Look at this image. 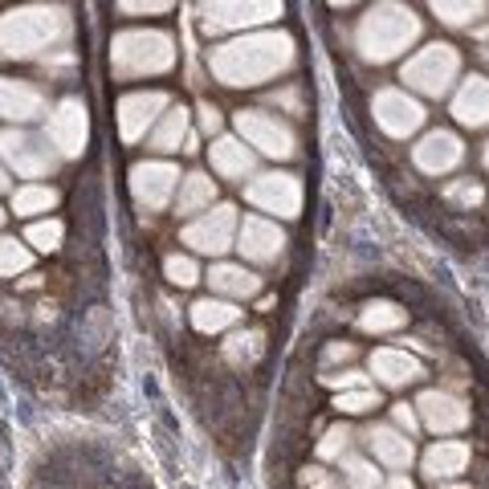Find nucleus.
I'll use <instances>...</instances> for the list:
<instances>
[{"instance_id":"nucleus-14","label":"nucleus","mask_w":489,"mask_h":489,"mask_svg":"<svg viewBox=\"0 0 489 489\" xmlns=\"http://www.w3.org/2000/svg\"><path fill=\"white\" fill-rule=\"evenodd\" d=\"M412 408H416L420 424H424L428 433H436V436L461 433V428L469 424L465 400H461V395H453V392H441V387H433V392H420Z\"/></svg>"},{"instance_id":"nucleus-12","label":"nucleus","mask_w":489,"mask_h":489,"mask_svg":"<svg viewBox=\"0 0 489 489\" xmlns=\"http://www.w3.org/2000/svg\"><path fill=\"white\" fill-rule=\"evenodd\" d=\"M371 115H375L379 131L392 135V139H408V135H416L420 126H424V106H420L408 90H395V86L375 90Z\"/></svg>"},{"instance_id":"nucleus-16","label":"nucleus","mask_w":489,"mask_h":489,"mask_svg":"<svg viewBox=\"0 0 489 489\" xmlns=\"http://www.w3.org/2000/svg\"><path fill=\"white\" fill-rule=\"evenodd\" d=\"M412 159H416V167L424 175H449L453 167L465 164V143H461V135L453 131H428L424 139L412 147Z\"/></svg>"},{"instance_id":"nucleus-22","label":"nucleus","mask_w":489,"mask_h":489,"mask_svg":"<svg viewBox=\"0 0 489 489\" xmlns=\"http://www.w3.org/2000/svg\"><path fill=\"white\" fill-rule=\"evenodd\" d=\"M367 449H371V457H375L379 465H387V469H408L412 457H416V449H412V436L400 433L395 424L367 428Z\"/></svg>"},{"instance_id":"nucleus-31","label":"nucleus","mask_w":489,"mask_h":489,"mask_svg":"<svg viewBox=\"0 0 489 489\" xmlns=\"http://www.w3.org/2000/svg\"><path fill=\"white\" fill-rule=\"evenodd\" d=\"M261 347H265V334L261 331H237L229 343H225V355H229V364L244 367L261 355Z\"/></svg>"},{"instance_id":"nucleus-34","label":"nucleus","mask_w":489,"mask_h":489,"mask_svg":"<svg viewBox=\"0 0 489 489\" xmlns=\"http://www.w3.org/2000/svg\"><path fill=\"white\" fill-rule=\"evenodd\" d=\"M62 237H65L62 221H37L25 229V244H29V249H41V253H54L57 244H62Z\"/></svg>"},{"instance_id":"nucleus-36","label":"nucleus","mask_w":489,"mask_h":489,"mask_svg":"<svg viewBox=\"0 0 489 489\" xmlns=\"http://www.w3.org/2000/svg\"><path fill=\"white\" fill-rule=\"evenodd\" d=\"M433 13L441 16L444 25H457V29H461V25H474L477 16H485L489 8L485 5H453V0H436Z\"/></svg>"},{"instance_id":"nucleus-27","label":"nucleus","mask_w":489,"mask_h":489,"mask_svg":"<svg viewBox=\"0 0 489 489\" xmlns=\"http://www.w3.org/2000/svg\"><path fill=\"white\" fill-rule=\"evenodd\" d=\"M192 135V126H188V111L184 106H167V115L155 123V131H151V147L155 151H184V139Z\"/></svg>"},{"instance_id":"nucleus-48","label":"nucleus","mask_w":489,"mask_h":489,"mask_svg":"<svg viewBox=\"0 0 489 489\" xmlns=\"http://www.w3.org/2000/svg\"><path fill=\"white\" fill-rule=\"evenodd\" d=\"M482 159H485V167H489V143H485V151H482Z\"/></svg>"},{"instance_id":"nucleus-43","label":"nucleus","mask_w":489,"mask_h":489,"mask_svg":"<svg viewBox=\"0 0 489 489\" xmlns=\"http://www.w3.org/2000/svg\"><path fill=\"white\" fill-rule=\"evenodd\" d=\"M200 131H205V135H216V131H221V111H216V106L213 103H200Z\"/></svg>"},{"instance_id":"nucleus-11","label":"nucleus","mask_w":489,"mask_h":489,"mask_svg":"<svg viewBox=\"0 0 489 489\" xmlns=\"http://www.w3.org/2000/svg\"><path fill=\"white\" fill-rule=\"evenodd\" d=\"M244 200L261 213H274V216H298L302 213V180L290 172H265V175H253L244 184Z\"/></svg>"},{"instance_id":"nucleus-28","label":"nucleus","mask_w":489,"mask_h":489,"mask_svg":"<svg viewBox=\"0 0 489 489\" xmlns=\"http://www.w3.org/2000/svg\"><path fill=\"white\" fill-rule=\"evenodd\" d=\"M408 323V310H400L395 302H367L359 310V331L367 334H387V331H400Z\"/></svg>"},{"instance_id":"nucleus-2","label":"nucleus","mask_w":489,"mask_h":489,"mask_svg":"<svg viewBox=\"0 0 489 489\" xmlns=\"http://www.w3.org/2000/svg\"><path fill=\"white\" fill-rule=\"evenodd\" d=\"M70 33V13L62 5H25L0 16V57H37Z\"/></svg>"},{"instance_id":"nucleus-47","label":"nucleus","mask_w":489,"mask_h":489,"mask_svg":"<svg viewBox=\"0 0 489 489\" xmlns=\"http://www.w3.org/2000/svg\"><path fill=\"white\" fill-rule=\"evenodd\" d=\"M0 192H8V167L0 164Z\"/></svg>"},{"instance_id":"nucleus-35","label":"nucleus","mask_w":489,"mask_h":489,"mask_svg":"<svg viewBox=\"0 0 489 489\" xmlns=\"http://www.w3.org/2000/svg\"><path fill=\"white\" fill-rule=\"evenodd\" d=\"M351 441H355V433H351L347 424L326 428L323 441H318V457H323V461H343L351 453Z\"/></svg>"},{"instance_id":"nucleus-30","label":"nucleus","mask_w":489,"mask_h":489,"mask_svg":"<svg viewBox=\"0 0 489 489\" xmlns=\"http://www.w3.org/2000/svg\"><path fill=\"white\" fill-rule=\"evenodd\" d=\"M33 265V249L16 237H0V277H16Z\"/></svg>"},{"instance_id":"nucleus-20","label":"nucleus","mask_w":489,"mask_h":489,"mask_svg":"<svg viewBox=\"0 0 489 489\" xmlns=\"http://www.w3.org/2000/svg\"><path fill=\"white\" fill-rule=\"evenodd\" d=\"M205 282L213 285V294L225 302H249L261 294V277L244 265H233V261H216L205 274Z\"/></svg>"},{"instance_id":"nucleus-13","label":"nucleus","mask_w":489,"mask_h":489,"mask_svg":"<svg viewBox=\"0 0 489 489\" xmlns=\"http://www.w3.org/2000/svg\"><path fill=\"white\" fill-rule=\"evenodd\" d=\"M167 115V95L164 90H131L119 98V135L123 143H139L155 123Z\"/></svg>"},{"instance_id":"nucleus-3","label":"nucleus","mask_w":489,"mask_h":489,"mask_svg":"<svg viewBox=\"0 0 489 489\" xmlns=\"http://www.w3.org/2000/svg\"><path fill=\"white\" fill-rule=\"evenodd\" d=\"M420 37V16L408 5H375L359 16L355 25V49L364 62H392L412 41Z\"/></svg>"},{"instance_id":"nucleus-8","label":"nucleus","mask_w":489,"mask_h":489,"mask_svg":"<svg viewBox=\"0 0 489 489\" xmlns=\"http://www.w3.org/2000/svg\"><path fill=\"white\" fill-rule=\"evenodd\" d=\"M237 229H241L237 208H233V205H216V208H208L205 216H196V221L180 233V241L192 244L196 253L221 257V253L237 249Z\"/></svg>"},{"instance_id":"nucleus-49","label":"nucleus","mask_w":489,"mask_h":489,"mask_svg":"<svg viewBox=\"0 0 489 489\" xmlns=\"http://www.w3.org/2000/svg\"><path fill=\"white\" fill-rule=\"evenodd\" d=\"M5 216H8V213H5V208H0V225H5Z\"/></svg>"},{"instance_id":"nucleus-17","label":"nucleus","mask_w":489,"mask_h":489,"mask_svg":"<svg viewBox=\"0 0 489 489\" xmlns=\"http://www.w3.org/2000/svg\"><path fill=\"white\" fill-rule=\"evenodd\" d=\"M237 249L244 261H253V265H269V261L282 257L285 233L277 229L274 221H265V216H244L241 229H237Z\"/></svg>"},{"instance_id":"nucleus-42","label":"nucleus","mask_w":489,"mask_h":489,"mask_svg":"<svg viewBox=\"0 0 489 489\" xmlns=\"http://www.w3.org/2000/svg\"><path fill=\"white\" fill-rule=\"evenodd\" d=\"M167 0H151V5H135V0H126V5H119V13H131V16H155V13H167Z\"/></svg>"},{"instance_id":"nucleus-4","label":"nucleus","mask_w":489,"mask_h":489,"mask_svg":"<svg viewBox=\"0 0 489 489\" xmlns=\"http://www.w3.org/2000/svg\"><path fill=\"white\" fill-rule=\"evenodd\" d=\"M111 65L119 78H147L175 65V41L164 29H123L111 41Z\"/></svg>"},{"instance_id":"nucleus-9","label":"nucleus","mask_w":489,"mask_h":489,"mask_svg":"<svg viewBox=\"0 0 489 489\" xmlns=\"http://www.w3.org/2000/svg\"><path fill=\"white\" fill-rule=\"evenodd\" d=\"M0 164L8 172L25 175V180H41V175H49L57 167V151L45 139H37V135L5 131L0 135Z\"/></svg>"},{"instance_id":"nucleus-40","label":"nucleus","mask_w":489,"mask_h":489,"mask_svg":"<svg viewBox=\"0 0 489 489\" xmlns=\"http://www.w3.org/2000/svg\"><path fill=\"white\" fill-rule=\"evenodd\" d=\"M392 420H395V428H400V433H408V436L420 428L416 408H408V404H395V408H392Z\"/></svg>"},{"instance_id":"nucleus-15","label":"nucleus","mask_w":489,"mask_h":489,"mask_svg":"<svg viewBox=\"0 0 489 489\" xmlns=\"http://www.w3.org/2000/svg\"><path fill=\"white\" fill-rule=\"evenodd\" d=\"M200 13H205L200 16L205 33H244L253 25L277 21L282 5H269V0H261V5H205Z\"/></svg>"},{"instance_id":"nucleus-32","label":"nucleus","mask_w":489,"mask_h":489,"mask_svg":"<svg viewBox=\"0 0 489 489\" xmlns=\"http://www.w3.org/2000/svg\"><path fill=\"white\" fill-rule=\"evenodd\" d=\"M343 477H347V489H379L384 485V474H379L371 461L364 457H343Z\"/></svg>"},{"instance_id":"nucleus-29","label":"nucleus","mask_w":489,"mask_h":489,"mask_svg":"<svg viewBox=\"0 0 489 489\" xmlns=\"http://www.w3.org/2000/svg\"><path fill=\"white\" fill-rule=\"evenodd\" d=\"M57 205V192L45 188V184H25V188L13 192V213L16 216H37V213H49Z\"/></svg>"},{"instance_id":"nucleus-18","label":"nucleus","mask_w":489,"mask_h":489,"mask_svg":"<svg viewBox=\"0 0 489 489\" xmlns=\"http://www.w3.org/2000/svg\"><path fill=\"white\" fill-rule=\"evenodd\" d=\"M49 115V98L41 86L21 78H0V119L8 123H33Z\"/></svg>"},{"instance_id":"nucleus-7","label":"nucleus","mask_w":489,"mask_h":489,"mask_svg":"<svg viewBox=\"0 0 489 489\" xmlns=\"http://www.w3.org/2000/svg\"><path fill=\"white\" fill-rule=\"evenodd\" d=\"M90 139V115L82 98H62L45 119V143L62 159H78Z\"/></svg>"},{"instance_id":"nucleus-39","label":"nucleus","mask_w":489,"mask_h":489,"mask_svg":"<svg viewBox=\"0 0 489 489\" xmlns=\"http://www.w3.org/2000/svg\"><path fill=\"white\" fill-rule=\"evenodd\" d=\"M449 200H453V205H477V200H482V184H474V180L453 184V188H449Z\"/></svg>"},{"instance_id":"nucleus-41","label":"nucleus","mask_w":489,"mask_h":489,"mask_svg":"<svg viewBox=\"0 0 489 489\" xmlns=\"http://www.w3.org/2000/svg\"><path fill=\"white\" fill-rule=\"evenodd\" d=\"M302 485L306 489H339V482H334L326 469H302Z\"/></svg>"},{"instance_id":"nucleus-1","label":"nucleus","mask_w":489,"mask_h":489,"mask_svg":"<svg viewBox=\"0 0 489 489\" xmlns=\"http://www.w3.org/2000/svg\"><path fill=\"white\" fill-rule=\"evenodd\" d=\"M294 65V37L282 29L265 33H244L237 41H225L208 54V70L221 86L241 90V86H261V82L277 78Z\"/></svg>"},{"instance_id":"nucleus-21","label":"nucleus","mask_w":489,"mask_h":489,"mask_svg":"<svg viewBox=\"0 0 489 489\" xmlns=\"http://www.w3.org/2000/svg\"><path fill=\"white\" fill-rule=\"evenodd\" d=\"M371 375H375L384 387H408L424 375V364H420L416 355H408V351H400V347H379L375 355H371Z\"/></svg>"},{"instance_id":"nucleus-19","label":"nucleus","mask_w":489,"mask_h":489,"mask_svg":"<svg viewBox=\"0 0 489 489\" xmlns=\"http://www.w3.org/2000/svg\"><path fill=\"white\" fill-rule=\"evenodd\" d=\"M208 159H213V172L221 180H233V184H244L257 167V155L237 139V135H216L213 147H208Z\"/></svg>"},{"instance_id":"nucleus-5","label":"nucleus","mask_w":489,"mask_h":489,"mask_svg":"<svg viewBox=\"0 0 489 489\" xmlns=\"http://www.w3.org/2000/svg\"><path fill=\"white\" fill-rule=\"evenodd\" d=\"M457 78H461V54L453 45H444V41H433L420 54H412L400 70V82H408V90H420L424 98H444Z\"/></svg>"},{"instance_id":"nucleus-38","label":"nucleus","mask_w":489,"mask_h":489,"mask_svg":"<svg viewBox=\"0 0 489 489\" xmlns=\"http://www.w3.org/2000/svg\"><path fill=\"white\" fill-rule=\"evenodd\" d=\"M326 387H334V392H359V387H371V379L364 371H331V375H323Z\"/></svg>"},{"instance_id":"nucleus-10","label":"nucleus","mask_w":489,"mask_h":489,"mask_svg":"<svg viewBox=\"0 0 489 489\" xmlns=\"http://www.w3.org/2000/svg\"><path fill=\"white\" fill-rule=\"evenodd\" d=\"M180 167L167 164V159H143L131 167V196L143 213H159L167 208V200L180 192Z\"/></svg>"},{"instance_id":"nucleus-26","label":"nucleus","mask_w":489,"mask_h":489,"mask_svg":"<svg viewBox=\"0 0 489 489\" xmlns=\"http://www.w3.org/2000/svg\"><path fill=\"white\" fill-rule=\"evenodd\" d=\"M237 323H241V310L225 298H200L196 306H192V326L205 334H221Z\"/></svg>"},{"instance_id":"nucleus-23","label":"nucleus","mask_w":489,"mask_h":489,"mask_svg":"<svg viewBox=\"0 0 489 489\" xmlns=\"http://www.w3.org/2000/svg\"><path fill=\"white\" fill-rule=\"evenodd\" d=\"M453 119L461 126H474V131H482L489 126V78H465L461 82V90L453 95Z\"/></svg>"},{"instance_id":"nucleus-25","label":"nucleus","mask_w":489,"mask_h":489,"mask_svg":"<svg viewBox=\"0 0 489 489\" xmlns=\"http://www.w3.org/2000/svg\"><path fill=\"white\" fill-rule=\"evenodd\" d=\"M216 208V180L208 172H188L180 180V192H175V213L180 216H196Z\"/></svg>"},{"instance_id":"nucleus-46","label":"nucleus","mask_w":489,"mask_h":489,"mask_svg":"<svg viewBox=\"0 0 489 489\" xmlns=\"http://www.w3.org/2000/svg\"><path fill=\"white\" fill-rule=\"evenodd\" d=\"M184 151H188V155H192V151H200V139H196V135H188V139H184Z\"/></svg>"},{"instance_id":"nucleus-37","label":"nucleus","mask_w":489,"mask_h":489,"mask_svg":"<svg viewBox=\"0 0 489 489\" xmlns=\"http://www.w3.org/2000/svg\"><path fill=\"white\" fill-rule=\"evenodd\" d=\"M334 408L347 412V416H364V412L379 408V392H371V387H359V392H343L339 400H334Z\"/></svg>"},{"instance_id":"nucleus-44","label":"nucleus","mask_w":489,"mask_h":489,"mask_svg":"<svg viewBox=\"0 0 489 489\" xmlns=\"http://www.w3.org/2000/svg\"><path fill=\"white\" fill-rule=\"evenodd\" d=\"M339 359H355V347L351 343H331L326 347V364H339Z\"/></svg>"},{"instance_id":"nucleus-50","label":"nucleus","mask_w":489,"mask_h":489,"mask_svg":"<svg viewBox=\"0 0 489 489\" xmlns=\"http://www.w3.org/2000/svg\"><path fill=\"white\" fill-rule=\"evenodd\" d=\"M485 57H489V41H485Z\"/></svg>"},{"instance_id":"nucleus-24","label":"nucleus","mask_w":489,"mask_h":489,"mask_svg":"<svg viewBox=\"0 0 489 489\" xmlns=\"http://www.w3.org/2000/svg\"><path fill=\"white\" fill-rule=\"evenodd\" d=\"M424 477L433 482H449V477H461L469 469V444L465 441H436L433 449L424 453Z\"/></svg>"},{"instance_id":"nucleus-45","label":"nucleus","mask_w":489,"mask_h":489,"mask_svg":"<svg viewBox=\"0 0 489 489\" xmlns=\"http://www.w3.org/2000/svg\"><path fill=\"white\" fill-rule=\"evenodd\" d=\"M379 489H412V482H408V474H392V477H384Z\"/></svg>"},{"instance_id":"nucleus-33","label":"nucleus","mask_w":489,"mask_h":489,"mask_svg":"<svg viewBox=\"0 0 489 489\" xmlns=\"http://www.w3.org/2000/svg\"><path fill=\"white\" fill-rule=\"evenodd\" d=\"M164 274H167V282L172 285H180V290H188V285H196L200 277V265H196V257H188V253H172V257L164 261Z\"/></svg>"},{"instance_id":"nucleus-6","label":"nucleus","mask_w":489,"mask_h":489,"mask_svg":"<svg viewBox=\"0 0 489 489\" xmlns=\"http://www.w3.org/2000/svg\"><path fill=\"white\" fill-rule=\"evenodd\" d=\"M237 139L253 155H269V159L298 155V135H294V126L265 111H237Z\"/></svg>"}]
</instances>
